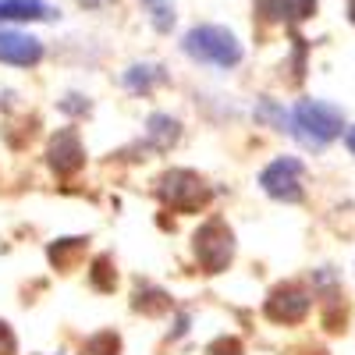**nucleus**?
Returning <instances> with one entry per match:
<instances>
[{"label": "nucleus", "instance_id": "1", "mask_svg": "<svg viewBox=\"0 0 355 355\" xmlns=\"http://www.w3.org/2000/svg\"><path fill=\"white\" fill-rule=\"evenodd\" d=\"M341 110L323 100H302L288 110V132L299 139L306 150H323L327 142L341 135Z\"/></svg>", "mask_w": 355, "mask_h": 355}, {"label": "nucleus", "instance_id": "2", "mask_svg": "<svg viewBox=\"0 0 355 355\" xmlns=\"http://www.w3.org/2000/svg\"><path fill=\"white\" fill-rule=\"evenodd\" d=\"M185 53L196 57V61H202V64L234 68L242 61V43L220 25H199L185 36Z\"/></svg>", "mask_w": 355, "mask_h": 355}, {"label": "nucleus", "instance_id": "3", "mask_svg": "<svg viewBox=\"0 0 355 355\" xmlns=\"http://www.w3.org/2000/svg\"><path fill=\"white\" fill-rule=\"evenodd\" d=\"M259 185H263L266 196H274V199L299 202L302 199V164L291 160V157H281V160H274L259 174Z\"/></svg>", "mask_w": 355, "mask_h": 355}, {"label": "nucleus", "instance_id": "4", "mask_svg": "<svg viewBox=\"0 0 355 355\" xmlns=\"http://www.w3.org/2000/svg\"><path fill=\"white\" fill-rule=\"evenodd\" d=\"M160 199L174 206V210H199L206 202V185L192 171H171L160 182Z\"/></svg>", "mask_w": 355, "mask_h": 355}, {"label": "nucleus", "instance_id": "5", "mask_svg": "<svg viewBox=\"0 0 355 355\" xmlns=\"http://www.w3.org/2000/svg\"><path fill=\"white\" fill-rule=\"evenodd\" d=\"M231 231L220 224V220H210V224H202L199 234H196V256L199 263L206 266V270H224L227 259H231Z\"/></svg>", "mask_w": 355, "mask_h": 355}, {"label": "nucleus", "instance_id": "6", "mask_svg": "<svg viewBox=\"0 0 355 355\" xmlns=\"http://www.w3.org/2000/svg\"><path fill=\"white\" fill-rule=\"evenodd\" d=\"M43 57V46L36 36H25V33H15V28H0V61L4 64H18V68H28Z\"/></svg>", "mask_w": 355, "mask_h": 355}, {"label": "nucleus", "instance_id": "7", "mask_svg": "<svg viewBox=\"0 0 355 355\" xmlns=\"http://www.w3.org/2000/svg\"><path fill=\"white\" fill-rule=\"evenodd\" d=\"M309 309V295L302 288H277L274 299L266 302V313H270L274 320H302Z\"/></svg>", "mask_w": 355, "mask_h": 355}, {"label": "nucleus", "instance_id": "8", "mask_svg": "<svg viewBox=\"0 0 355 355\" xmlns=\"http://www.w3.org/2000/svg\"><path fill=\"white\" fill-rule=\"evenodd\" d=\"M50 164L57 174H75L82 167V146L75 132H61L50 142Z\"/></svg>", "mask_w": 355, "mask_h": 355}, {"label": "nucleus", "instance_id": "9", "mask_svg": "<svg viewBox=\"0 0 355 355\" xmlns=\"http://www.w3.org/2000/svg\"><path fill=\"white\" fill-rule=\"evenodd\" d=\"M316 8V0H259V15L266 21H302Z\"/></svg>", "mask_w": 355, "mask_h": 355}, {"label": "nucleus", "instance_id": "10", "mask_svg": "<svg viewBox=\"0 0 355 355\" xmlns=\"http://www.w3.org/2000/svg\"><path fill=\"white\" fill-rule=\"evenodd\" d=\"M53 18L46 0H0V21H43Z\"/></svg>", "mask_w": 355, "mask_h": 355}, {"label": "nucleus", "instance_id": "11", "mask_svg": "<svg viewBox=\"0 0 355 355\" xmlns=\"http://www.w3.org/2000/svg\"><path fill=\"white\" fill-rule=\"evenodd\" d=\"M142 8H146V15L153 18V25L160 28V33H167V28L174 25V8H171V0H142Z\"/></svg>", "mask_w": 355, "mask_h": 355}, {"label": "nucleus", "instance_id": "12", "mask_svg": "<svg viewBox=\"0 0 355 355\" xmlns=\"http://www.w3.org/2000/svg\"><path fill=\"white\" fill-rule=\"evenodd\" d=\"M150 139L160 146V150H164V146H171V142L178 139V121H171V117L157 114L153 121H150Z\"/></svg>", "mask_w": 355, "mask_h": 355}, {"label": "nucleus", "instance_id": "13", "mask_svg": "<svg viewBox=\"0 0 355 355\" xmlns=\"http://www.w3.org/2000/svg\"><path fill=\"white\" fill-rule=\"evenodd\" d=\"M160 78H164V75H160V68H132V71L125 75L128 89H135V93H139V89L146 93V89H150L153 82H160Z\"/></svg>", "mask_w": 355, "mask_h": 355}, {"label": "nucleus", "instance_id": "14", "mask_svg": "<svg viewBox=\"0 0 355 355\" xmlns=\"http://www.w3.org/2000/svg\"><path fill=\"white\" fill-rule=\"evenodd\" d=\"M239 352H242V348H239V341H227V338H224V341H217V345L210 348V355H239Z\"/></svg>", "mask_w": 355, "mask_h": 355}, {"label": "nucleus", "instance_id": "15", "mask_svg": "<svg viewBox=\"0 0 355 355\" xmlns=\"http://www.w3.org/2000/svg\"><path fill=\"white\" fill-rule=\"evenodd\" d=\"M15 352V338L8 334V327L0 323V355H11Z\"/></svg>", "mask_w": 355, "mask_h": 355}, {"label": "nucleus", "instance_id": "16", "mask_svg": "<svg viewBox=\"0 0 355 355\" xmlns=\"http://www.w3.org/2000/svg\"><path fill=\"white\" fill-rule=\"evenodd\" d=\"M345 142H348V150L355 153V128H348V135H345Z\"/></svg>", "mask_w": 355, "mask_h": 355}, {"label": "nucleus", "instance_id": "17", "mask_svg": "<svg viewBox=\"0 0 355 355\" xmlns=\"http://www.w3.org/2000/svg\"><path fill=\"white\" fill-rule=\"evenodd\" d=\"M78 4H85V8H100V4H107V0H78Z\"/></svg>", "mask_w": 355, "mask_h": 355}, {"label": "nucleus", "instance_id": "18", "mask_svg": "<svg viewBox=\"0 0 355 355\" xmlns=\"http://www.w3.org/2000/svg\"><path fill=\"white\" fill-rule=\"evenodd\" d=\"M348 15H352V21H355V0H348Z\"/></svg>", "mask_w": 355, "mask_h": 355}]
</instances>
